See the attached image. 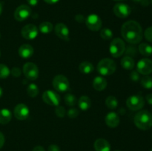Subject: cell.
<instances>
[{
    "mask_svg": "<svg viewBox=\"0 0 152 151\" xmlns=\"http://www.w3.org/2000/svg\"><path fill=\"white\" fill-rule=\"evenodd\" d=\"M121 34L125 40L130 44H138L142 38V29L137 21L129 20L121 28Z\"/></svg>",
    "mask_w": 152,
    "mask_h": 151,
    "instance_id": "1",
    "label": "cell"
},
{
    "mask_svg": "<svg viewBox=\"0 0 152 151\" xmlns=\"http://www.w3.org/2000/svg\"><path fill=\"white\" fill-rule=\"evenodd\" d=\"M135 125L142 130H148L152 127V115L148 110L139 111L134 118Z\"/></svg>",
    "mask_w": 152,
    "mask_h": 151,
    "instance_id": "2",
    "label": "cell"
},
{
    "mask_svg": "<svg viewBox=\"0 0 152 151\" xmlns=\"http://www.w3.org/2000/svg\"><path fill=\"white\" fill-rule=\"evenodd\" d=\"M117 69L116 62L113 59L105 58L99 61L97 65V71L100 75L103 76H111L115 72Z\"/></svg>",
    "mask_w": 152,
    "mask_h": 151,
    "instance_id": "3",
    "label": "cell"
},
{
    "mask_svg": "<svg viewBox=\"0 0 152 151\" xmlns=\"http://www.w3.org/2000/svg\"><path fill=\"white\" fill-rule=\"evenodd\" d=\"M109 51L113 57H120L126 51V44L124 41L120 38L113 39L110 44Z\"/></svg>",
    "mask_w": 152,
    "mask_h": 151,
    "instance_id": "4",
    "label": "cell"
},
{
    "mask_svg": "<svg viewBox=\"0 0 152 151\" xmlns=\"http://www.w3.org/2000/svg\"><path fill=\"white\" fill-rule=\"evenodd\" d=\"M53 87L56 91L64 93L66 92L70 87V83L68 78L63 75H56L52 81Z\"/></svg>",
    "mask_w": 152,
    "mask_h": 151,
    "instance_id": "5",
    "label": "cell"
},
{
    "mask_svg": "<svg viewBox=\"0 0 152 151\" xmlns=\"http://www.w3.org/2000/svg\"><path fill=\"white\" fill-rule=\"evenodd\" d=\"M126 105L131 110H140L145 105V99L140 95H133L128 98Z\"/></svg>",
    "mask_w": 152,
    "mask_h": 151,
    "instance_id": "6",
    "label": "cell"
},
{
    "mask_svg": "<svg viewBox=\"0 0 152 151\" xmlns=\"http://www.w3.org/2000/svg\"><path fill=\"white\" fill-rule=\"evenodd\" d=\"M22 71L28 79L34 81L39 77L38 67L33 62H27L24 65Z\"/></svg>",
    "mask_w": 152,
    "mask_h": 151,
    "instance_id": "7",
    "label": "cell"
},
{
    "mask_svg": "<svg viewBox=\"0 0 152 151\" xmlns=\"http://www.w3.org/2000/svg\"><path fill=\"white\" fill-rule=\"evenodd\" d=\"M86 25L89 30L92 31H98L102 28V20L96 14H90L86 19Z\"/></svg>",
    "mask_w": 152,
    "mask_h": 151,
    "instance_id": "8",
    "label": "cell"
},
{
    "mask_svg": "<svg viewBox=\"0 0 152 151\" xmlns=\"http://www.w3.org/2000/svg\"><path fill=\"white\" fill-rule=\"evenodd\" d=\"M39 33V29L36 25L28 24L22 28L21 34L24 38L27 40H33L37 38Z\"/></svg>",
    "mask_w": 152,
    "mask_h": 151,
    "instance_id": "9",
    "label": "cell"
},
{
    "mask_svg": "<svg viewBox=\"0 0 152 151\" xmlns=\"http://www.w3.org/2000/svg\"><path fill=\"white\" fill-rule=\"evenodd\" d=\"M42 99L47 105L58 106L60 102V96L57 93L52 90H46L42 94Z\"/></svg>",
    "mask_w": 152,
    "mask_h": 151,
    "instance_id": "10",
    "label": "cell"
},
{
    "mask_svg": "<svg viewBox=\"0 0 152 151\" xmlns=\"http://www.w3.org/2000/svg\"><path fill=\"white\" fill-rule=\"evenodd\" d=\"M137 71L144 76H148L152 73V61L144 58L140 59L137 65Z\"/></svg>",
    "mask_w": 152,
    "mask_h": 151,
    "instance_id": "11",
    "label": "cell"
},
{
    "mask_svg": "<svg viewBox=\"0 0 152 151\" xmlns=\"http://www.w3.org/2000/svg\"><path fill=\"white\" fill-rule=\"evenodd\" d=\"M31 14V7L26 4H22L16 9L14 12V18L18 22H22L28 19Z\"/></svg>",
    "mask_w": 152,
    "mask_h": 151,
    "instance_id": "12",
    "label": "cell"
},
{
    "mask_svg": "<svg viewBox=\"0 0 152 151\" xmlns=\"http://www.w3.org/2000/svg\"><path fill=\"white\" fill-rule=\"evenodd\" d=\"M114 13L115 16L117 17L121 18V19H125L127 18L129 15L131 14L132 9L128 4H124V3H117L114 5Z\"/></svg>",
    "mask_w": 152,
    "mask_h": 151,
    "instance_id": "13",
    "label": "cell"
},
{
    "mask_svg": "<svg viewBox=\"0 0 152 151\" xmlns=\"http://www.w3.org/2000/svg\"><path fill=\"white\" fill-rule=\"evenodd\" d=\"M13 114L18 120H25L29 116V108L25 104H19L14 107Z\"/></svg>",
    "mask_w": 152,
    "mask_h": 151,
    "instance_id": "14",
    "label": "cell"
},
{
    "mask_svg": "<svg viewBox=\"0 0 152 151\" xmlns=\"http://www.w3.org/2000/svg\"><path fill=\"white\" fill-rule=\"evenodd\" d=\"M55 33L61 39L68 41L69 40V29L68 27L63 23L56 24L54 28Z\"/></svg>",
    "mask_w": 152,
    "mask_h": 151,
    "instance_id": "15",
    "label": "cell"
},
{
    "mask_svg": "<svg viewBox=\"0 0 152 151\" xmlns=\"http://www.w3.org/2000/svg\"><path fill=\"white\" fill-rule=\"evenodd\" d=\"M105 124L111 128H115L120 124V117L116 113L110 112L109 113L107 114L105 118Z\"/></svg>",
    "mask_w": 152,
    "mask_h": 151,
    "instance_id": "16",
    "label": "cell"
},
{
    "mask_svg": "<svg viewBox=\"0 0 152 151\" xmlns=\"http://www.w3.org/2000/svg\"><path fill=\"white\" fill-rule=\"evenodd\" d=\"M34 50L31 44H24L19 48V55L23 59H29L34 54Z\"/></svg>",
    "mask_w": 152,
    "mask_h": 151,
    "instance_id": "17",
    "label": "cell"
},
{
    "mask_svg": "<svg viewBox=\"0 0 152 151\" xmlns=\"http://www.w3.org/2000/svg\"><path fill=\"white\" fill-rule=\"evenodd\" d=\"M94 147L96 151H111L109 142L104 139H98L95 141Z\"/></svg>",
    "mask_w": 152,
    "mask_h": 151,
    "instance_id": "18",
    "label": "cell"
},
{
    "mask_svg": "<svg viewBox=\"0 0 152 151\" xmlns=\"http://www.w3.org/2000/svg\"><path fill=\"white\" fill-rule=\"evenodd\" d=\"M107 87V81L104 77L96 76L93 80V87L96 90L102 91L105 90Z\"/></svg>",
    "mask_w": 152,
    "mask_h": 151,
    "instance_id": "19",
    "label": "cell"
},
{
    "mask_svg": "<svg viewBox=\"0 0 152 151\" xmlns=\"http://www.w3.org/2000/svg\"><path fill=\"white\" fill-rule=\"evenodd\" d=\"M12 118V113L8 109L0 110V124H7L10 121Z\"/></svg>",
    "mask_w": 152,
    "mask_h": 151,
    "instance_id": "20",
    "label": "cell"
},
{
    "mask_svg": "<svg viewBox=\"0 0 152 151\" xmlns=\"http://www.w3.org/2000/svg\"><path fill=\"white\" fill-rule=\"evenodd\" d=\"M78 105L80 110L83 111H86L91 107V102L88 96H83L80 98L78 101Z\"/></svg>",
    "mask_w": 152,
    "mask_h": 151,
    "instance_id": "21",
    "label": "cell"
},
{
    "mask_svg": "<svg viewBox=\"0 0 152 151\" xmlns=\"http://www.w3.org/2000/svg\"><path fill=\"white\" fill-rule=\"evenodd\" d=\"M121 66L124 68L125 70H132L134 68V61L133 58L131 57V56H125L123 59H121Z\"/></svg>",
    "mask_w": 152,
    "mask_h": 151,
    "instance_id": "22",
    "label": "cell"
},
{
    "mask_svg": "<svg viewBox=\"0 0 152 151\" xmlns=\"http://www.w3.org/2000/svg\"><path fill=\"white\" fill-rule=\"evenodd\" d=\"M79 69L81 73L84 74H89L94 71V65L92 63L89 62H83L80 63V66H79Z\"/></svg>",
    "mask_w": 152,
    "mask_h": 151,
    "instance_id": "23",
    "label": "cell"
},
{
    "mask_svg": "<svg viewBox=\"0 0 152 151\" xmlns=\"http://www.w3.org/2000/svg\"><path fill=\"white\" fill-rule=\"evenodd\" d=\"M53 25L50 22H43L39 26V30L43 34H48L53 30Z\"/></svg>",
    "mask_w": 152,
    "mask_h": 151,
    "instance_id": "24",
    "label": "cell"
},
{
    "mask_svg": "<svg viewBox=\"0 0 152 151\" xmlns=\"http://www.w3.org/2000/svg\"><path fill=\"white\" fill-rule=\"evenodd\" d=\"M139 52L145 56H149L152 55V47L147 43H142L139 45Z\"/></svg>",
    "mask_w": 152,
    "mask_h": 151,
    "instance_id": "25",
    "label": "cell"
},
{
    "mask_svg": "<svg viewBox=\"0 0 152 151\" xmlns=\"http://www.w3.org/2000/svg\"><path fill=\"white\" fill-rule=\"evenodd\" d=\"M105 105L108 107L109 109H116L118 106V100L116 97L113 96H110L106 98L105 99Z\"/></svg>",
    "mask_w": 152,
    "mask_h": 151,
    "instance_id": "26",
    "label": "cell"
},
{
    "mask_svg": "<svg viewBox=\"0 0 152 151\" xmlns=\"http://www.w3.org/2000/svg\"><path fill=\"white\" fill-rule=\"evenodd\" d=\"M39 92V90L38 86L36 84H30L28 85V88H27V93L29 96L31 97H36V96H38Z\"/></svg>",
    "mask_w": 152,
    "mask_h": 151,
    "instance_id": "27",
    "label": "cell"
},
{
    "mask_svg": "<svg viewBox=\"0 0 152 151\" xmlns=\"http://www.w3.org/2000/svg\"><path fill=\"white\" fill-rule=\"evenodd\" d=\"M65 102L68 106L74 107L77 103V98L71 93H66L65 95Z\"/></svg>",
    "mask_w": 152,
    "mask_h": 151,
    "instance_id": "28",
    "label": "cell"
},
{
    "mask_svg": "<svg viewBox=\"0 0 152 151\" xmlns=\"http://www.w3.org/2000/svg\"><path fill=\"white\" fill-rule=\"evenodd\" d=\"M100 35L101 38L104 40H111L113 37V32L111 30H110L109 28H103L100 30Z\"/></svg>",
    "mask_w": 152,
    "mask_h": 151,
    "instance_id": "29",
    "label": "cell"
},
{
    "mask_svg": "<svg viewBox=\"0 0 152 151\" xmlns=\"http://www.w3.org/2000/svg\"><path fill=\"white\" fill-rule=\"evenodd\" d=\"M141 85L145 89H152V77L149 76H144L141 78Z\"/></svg>",
    "mask_w": 152,
    "mask_h": 151,
    "instance_id": "30",
    "label": "cell"
},
{
    "mask_svg": "<svg viewBox=\"0 0 152 151\" xmlns=\"http://www.w3.org/2000/svg\"><path fill=\"white\" fill-rule=\"evenodd\" d=\"M10 70L4 64H0V78H6L9 76Z\"/></svg>",
    "mask_w": 152,
    "mask_h": 151,
    "instance_id": "31",
    "label": "cell"
},
{
    "mask_svg": "<svg viewBox=\"0 0 152 151\" xmlns=\"http://www.w3.org/2000/svg\"><path fill=\"white\" fill-rule=\"evenodd\" d=\"M55 113H56V115H57L58 117H59V118H63L65 115V114H66L65 107L62 106H59V105L56 107Z\"/></svg>",
    "mask_w": 152,
    "mask_h": 151,
    "instance_id": "32",
    "label": "cell"
},
{
    "mask_svg": "<svg viewBox=\"0 0 152 151\" xmlns=\"http://www.w3.org/2000/svg\"><path fill=\"white\" fill-rule=\"evenodd\" d=\"M67 115L70 118H75L79 115V110L76 108H71L68 110Z\"/></svg>",
    "mask_w": 152,
    "mask_h": 151,
    "instance_id": "33",
    "label": "cell"
},
{
    "mask_svg": "<svg viewBox=\"0 0 152 151\" xmlns=\"http://www.w3.org/2000/svg\"><path fill=\"white\" fill-rule=\"evenodd\" d=\"M144 36H145L146 40H148L150 42H152V27H149L145 30Z\"/></svg>",
    "mask_w": 152,
    "mask_h": 151,
    "instance_id": "34",
    "label": "cell"
},
{
    "mask_svg": "<svg viewBox=\"0 0 152 151\" xmlns=\"http://www.w3.org/2000/svg\"><path fill=\"white\" fill-rule=\"evenodd\" d=\"M10 73L13 76V77H19L22 74V70H21L20 68H13L10 70Z\"/></svg>",
    "mask_w": 152,
    "mask_h": 151,
    "instance_id": "35",
    "label": "cell"
},
{
    "mask_svg": "<svg viewBox=\"0 0 152 151\" xmlns=\"http://www.w3.org/2000/svg\"><path fill=\"white\" fill-rule=\"evenodd\" d=\"M131 79L134 81H137L140 79V76L139 73L137 71H133V72L131 73Z\"/></svg>",
    "mask_w": 152,
    "mask_h": 151,
    "instance_id": "36",
    "label": "cell"
},
{
    "mask_svg": "<svg viewBox=\"0 0 152 151\" xmlns=\"http://www.w3.org/2000/svg\"><path fill=\"white\" fill-rule=\"evenodd\" d=\"M48 151H60V148L56 144H50V146L48 147Z\"/></svg>",
    "mask_w": 152,
    "mask_h": 151,
    "instance_id": "37",
    "label": "cell"
},
{
    "mask_svg": "<svg viewBox=\"0 0 152 151\" xmlns=\"http://www.w3.org/2000/svg\"><path fill=\"white\" fill-rule=\"evenodd\" d=\"M4 142H5V139H4V135H3V133L1 132H0V149L3 147Z\"/></svg>",
    "mask_w": 152,
    "mask_h": 151,
    "instance_id": "38",
    "label": "cell"
},
{
    "mask_svg": "<svg viewBox=\"0 0 152 151\" xmlns=\"http://www.w3.org/2000/svg\"><path fill=\"white\" fill-rule=\"evenodd\" d=\"M76 20L78 22H83L86 21V19L84 18V16H83V15H77V16H76L75 17Z\"/></svg>",
    "mask_w": 152,
    "mask_h": 151,
    "instance_id": "39",
    "label": "cell"
},
{
    "mask_svg": "<svg viewBox=\"0 0 152 151\" xmlns=\"http://www.w3.org/2000/svg\"><path fill=\"white\" fill-rule=\"evenodd\" d=\"M28 4L31 6H36L39 2V0H27Z\"/></svg>",
    "mask_w": 152,
    "mask_h": 151,
    "instance_id": "40",
    "label": "cell"
},
{
    "mask_svg": "<svg viewBox=\"0 0 152 151\" xmlns=\"http://www.w3.org/2000/svg\"><path fill=\"white\" fill-rule=\"evenodd\" d=\"M145 99H146V101L148 102V103L149 104V105H152V93L147 95L146 97H145Z\"/></svg>",
    "mask_w": 152,
    "mask_h": 151,
    "instance_id": "41",
    "label": "cell"
},
{
    "mask_svg": "<svg viewBox=\"0 0 152 151\" xmlns=\"http://www.w3.org/2000/svg\"><path fill=\"white\" fill-rule=\"evenodd\" d=\"M33 151H45L42 146H37L33 149Z\"/></svg>",
    "mask_w": 152,
    "mask_h": 151,
    "instance_id": "42",
    "label": "cell"
},
{
    "mask_svg": "<svg viewBox=\"0 0 152 151\" xmlns=\"http://www.w3.org/2000/svg\"><path fill=\"white\" fill-rule=\"evenodd\" d=\"M46 3L48 4H56L59 1V0H44Z\"/></svg>",
    "mask_w": 152,
    "mask_h": 151,
    "instance_id": "43",
    "label": "cell"
},
{
    "mask_svg": "<svg viewBox=\"0 0 152 151\" xmlns=\"http://www.w3.org/2000/svg\"><path fill=\"white\" fill-rule=\"evenodd\" d=\"M140 3H141V4H142V5L148 6V4H149L150 1H149V0H142Z\"/></svg>",
    "mask_w": 152,
    "mask_h": 151,
    "instance_id": "44",
    "label": "cell"
},
{
    "mask_svg": "<svg viewBox=\"0 0 152 151\" xmlns=\"http://www.w3.org/2000/svg\"><path fill=\"white\" fill-rule=\"evenodd\" d=\"M1 12H2V4L0 2V15L1 14Z\"/></svg>",
    "mask_w": 152,
    "mask_h": 151,
    "instance_id": "45",
    "label": "cell"
},
{
    "mask_svg": "<svg viewBox=\"0 0 152 151\" xmlns=\"http://www.w3.org/2000/svg\"><path fill=\"white\" fill-rule=\"evenodd\" d=\"M2 93H3V90L2 89H1V87H0V98H1V96H2Z\"/></svg>",
    "mask_w": 152,
    "mask_h": 151,
    "instance_id": "46",
    "label": "cell"
},
{
    "mask_svg": "<svg viewBox=\"0 0 152 151\" xmlns=\"http://www.w3.org/2000/svg\"><path fill=\"white\" fill-rule=\"evenodd\" d=\"M132 1H134V2H140V3L142 0H132Z\"/></svg>",
    "mask_w": 152,
    "mask_h": 151,
    "instance_id": "47",
    "label": "cell"
},
{
    "mask_svg": "<svg viewBox=\"0 0 152 151\" xmlns=\"http://www.w3.org/2000/svg\"><path fill=\"white\" fill-rule=\"evenodd\" d=\"M114 1H123V0H114Z\"/></svg>",
    "mask_w": 152,
    "mask_h": 151,
    "instance_id": "48",
    "label": "cell"
},
{
    "mask_svg": "<svg viewBox=\"0 0 152 151\" xmlns=\"http://www.w3.org/2000/svg\"><path fill=\"white\" fill-rule=\"evenodd\" d=\"M114 151H120V150H114Z\"/></svg>",
    "mask_w": 152,
    "mask_h": 151,
    "instance_id": "49",
    "label": "cell"
},
{
    "mask_svg": "<svg viewBox=\"0 0 152 151\" xmlns=\"http://www.w3.org/2000/svg\"><path fill=\"white\" fill-rule=\"evenodd\" d=\"M0 38H1V34H0Z\"/></svg>",
    "mask_w": 152,
    "mask_h": 151,
    "instance_id": "50",
    "label": "cell"
},
{
    "mask_svg": "<svg viewBox=\"0 0 152 151\" xmlns=\"http://www.w3.org/2000/svg\"><path fill=\"white\" fill-rule=\"evenodd\" d=\"M0 56H1V52H0Z\"/></svg>",
    "mask_w": 152,
    "mask_h": 151,
    "instance_id": "51",
    "label": "cell"
},
{
    "mask_svg": "<svg viewBox=\"0 0 152 151\" xmlns=\"http://www.w3.org/2000/svg\"><path fill=\"white\" fill-rule=\"evenodd\" d=\"M151 151H152V148H151Z\"/></svg>",
    "mask_w": 152,
    "mask_h": 151,
    "instance_id": "52",
    "label": "cell"
}]
</instances>
